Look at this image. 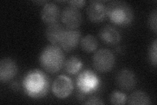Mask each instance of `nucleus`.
Returning <instances> with one entry per match:
<instances>
[{
  "label": "nucleus",
  "mask_w": 157,
  "mask_h": 105,
  "mask_svg": "<svg viewBox=\"0 0 157 105\" xmlns=\"http://www.w3.org/2000/svg\"><path fill=\"white\" fill-rule=\"evenodd\" d=\"M128 101L129 104L146 105L151 103L149 96L141 91H137L132 93Z\"/></svg>",
  "instance_id": "16"
},
{
  "label": "nucleus",
  "mask_w": 157,
  "mask_h": 105,
  "mask_svg": "<svg viewBox=\"0 0 157 105\" xmlns=\"http://www.w3.org/2000/svg\"><path fill=\"white\" fill-rule=\"evenodd\" d=\"M70 4V6L71 7H73L75 8H80L84 6V5L85 4L86 2L85 1H81V0H77V1H70L68 2Z\"/></svg>",
  "instance_id": "22"
},
{
  "label": "nucleus",
  "mask_w": 157,
  "mask_h": 105,
  "mask_svg": "<svg viewBox=\"0 0 157 105\" xmlns=\"http://www.w3.org/2000/svg\"><path fill=\"white\" fill-rule=\"evenodd\" d=\"M63 24L70 29H77L82 22V15L78 9L71 6L63 9L61 14Z\"/></svg>",
  "instance_id": "6"
},
{
  "label": "nucleus",
  "mask_w": 157,
  "mask_h": 105,
  "mask_svg": "<svg viewBox=\"0 0 157 105\" xmlns=\"http://www.w3.org/2000/svg\"><path fill=\"white\" fill-rule=\"evenodd\" d=\"M86 13L90 21L100 22L104 19L106 15V7L101 2L93 1L88 5Z\"/></svg>",
  "instance_id": "11"
},
{
  "label": "nucleus",
  "mask_w": 157,
  "mask_h": 105,
  "mask_svg": "<svg viewBox=\"0 0 157 105\" xmlns=\"http://www.w3.org/2000/svg\"><path fill=\"white\" fill-rule=\"evenodd\" d=\"M106 14L111 22L119 26L128 25L134 18L133 10L131 6L122 1H114L108 4Z\"/></svg>",
  "instance_id": "3"
},
{
  "label": "nucleus",
  "mask_w": 157,
  "mask_h": 105,
  "mask_svg": "<svg viewBox=\"0 0 157 105\" xmlns=\"http://www.w3.org/2000/svg\"><path fill=\"white\" fill-rule=\"evenodd\" d=\"M80 39L81 33L78 30L67 28L65 29L59 45L65 51H71L76 48Z\"/></svg>",
  "instance_id": "7"
},
{
  "label": "nucleus",
  "mask_w": 157,
  "mask_h": 105,
  "mask_svg": "<svg viewBox=\"0 0 157 105\" xmlns=\"http://www.w3.org/2000/svg\"><path fill=\"white\" fill-rule=\"evenodd\" d=\"M64 59V55L62 49L56 45H51L43 50L39 57V62L47 72L55 74L62 68Z\"/></svg>",
  "instance_id": "2"
},
{
  "label": "nucleus",
  "mask_w": 157,
  "mask_h": 105,
  "mask_svg": "<svg viewBox=\"0 0 157 105\" xmlns=\"http://www.w3.org/2000/svg\"><path fill=\"white\" fill-rule=\"evenodd\" d=\"M18 67L16 63L11 59L5 58L0 62V80L7 82L16 76Z\"/></svg>",
  "instance_id": "9"
},
{
  "label": "nucleus",
  "mask_w": 157,
  "mask_h": 105,
  "mask_svg": "<svg viewBox=\"0 0 157 105\" xmlns=\"http://www.w3.org/2000/svg\"><path fill=\"white\" fill-rule=\"evenodd\" d=\"M156 10H154V11L151 13V15L149 18V26L151 27V30L155 33H156Z\"/></svg>",
  "instance_id": "20"
},
{
  "label": "nucleus",
  "mask_w": 157,
  "mask_h": 105,
  "mask_svg": "<svg viewBox=\"0 0 157 105\" xmlns=\"http://www.w3.org/2000/svg\"><path fill=\"white\" fill-rule=\"evenodd\" d=\"M116 82L121 89L124 91H130L136 84V78L134 74L130 70L122 69L118 72Z\"/></svg>",
  "instance_id": "10"
},
{
  "label": "nucleus",
  "mask_w": 157,
  "mask_h": 105,
  "mask_svg": "<svg viewBox=\"0 0 157 105\" xmlns=\"http://www.w3.org/2000/svg\"><path fill=\"white\" fill-rule=\"evenodd\" d=\"M59 15L60 9L57 5L54 3H46L43 6L41 12L42 21L48 24L56 22Z\"/></svg>",
  "instance_id": "13"
},
{
  "label": "nucleus",
  "mask_w": 157,
  "mask_h": 105,
  "mask_svg": "<svg viewBox=\"0 0 157 105\" xmlns=\"http://www.w3.org/2000/svg\"><path fill=\"white\" fill-rule=\"evenodd\" d=\"M99 36L101 40L105 43L114 46L119 43L121 39V36L117 30L111 26L102 27L99 32Z\"/></svg>",
  "instance_id": "12"
},
{
  "label": "nucleus",
  "mask_w": 157,
  "mask_h": 105,
  "mask_svg": "<svg viewBox=\"0 0 157 105\" xmlns=\"http://www.w3.org/2000/svg\"><path fill=\"white\" fill-rule=\"evenodd\" d=\"M64 30L63 27L58 22L48 24L45 31L46 38L52 45L56 46L60 43Z\"/></svg>",
  "instance_id": "14"
},
{
  "label": "nucleus",
  "mask_w": 157,
  "mask_h": 105,
  "mask_svg": "<svg viewBox=\"0 0 157 105\" xmlns=\"http://www.w3.org/2000/svg\"><path fill=\"white\" fill-rule=\"evenodd\" d=\"M23 85L26 93L29 96L38 98L47 93L48 80L44 73L39 71H33L26 74Z\"/></svg>",
  "instance_id": "1"
},
{
  "label": "nucleus",
  "mask_w": 157,
  "mask_h": 105,
  "mask_svg": "<svg viewBox=\"0 0 157 105\" xmlns=\"http://www.w3.org/2000/svg\"><path fill=\"white\" fill-rule=\"evenodd\" d=\"M81 46L83 51L86 53L94 51L98 47V41L92 35H86L81 41Z\"/></svg>",
  "instance_id": "17"
},
{
  "label": "nucleus",
  "mask_w": 157,
  "mask_h": 105,
  "mask_svg": "<svg viewBox=\"0 0 157 105\" xmlns=\"http://www.w3.org/2000/svg\"><path fill=\"white\" fill-rule=\"evenodd\" d=\"M156 52H157V40L155 39L151 45L149 49V53L150 61L152 64H153L155 67L156 66V59H157Z\"/></svg>",
  "instance_id": "19"
},
{
  "label": "nucleus",
  "mask_w": 157,
  "mask_h": 105,
  "mask_svg": "<svg viewBox=\"0 0 157 105\" xmlns=\"http://www.w3.org/2000/svg\"><path fill=\"white\" fill-rule=\"evenodd\" d=\"M115 59L110 50L101 49L98 50L93 56V66L96 71L100 72H107L113 68Z\"/></svg>",
  "instance_id": "4"
},
{
  "label": "nucleus",
  "mask_w": 157,
  "mask_h": 105,
  "mask_svg": "<svg viewBox=\"0 0 157 105\" xmlns=\"http://www.w3.org/2000/svg\"><path fill=\"white\" fill-rule=\"evenodd\" d=\"M110 101L113 104H124L126 101V96L119 91H115L111 95Z\"/></svg>",
  "instance_id": "18"
},
{
  "label": "nucleus",
  "mask_w": 157,
  "mask_h": 105,
  "mask_svg": "<svg viewBox=\"0 0 157 105\" xmlns=\"http://www.w3.org/2000/svg\"><path fill=\"white\" fill-rule=\"evenodd\" d=\"M86 104H104V103L101 100L97 97L93 96L90 97L85 103Z\"/></svg>",
  "instance_id": "21"
},
{
  "label": "nucleus",
  "mask_w": 157,
  "mask_h": 105,
  "mask_svg": "<svg viewBox=\"0 0 157 105\" xmlns=\"http://www.w3.org/2000/svg\"><path fill=\"white\" fill-rule=\"evenodd\" d=\"M82 66V64L81 60L75 56L69 58L64 63L66 72L71 75L78 73L81 69Z\"/></svg>",
  "instance_id": "15"
},
{
  "label": "nucleus",
  "mask_w": 157,
  "mask_h": 105,
  "mask_svg": "<svg viewBox=\"0 0 157 105\" xmlns=\"http://www.w3.org/2000/svg\"><path fill=\"white\" fill-rule=\"evenodd\" d=\"M77 86L83 92H90L94 90L99 83L96 75L89 71L81 73L77 78Z\"/></svg>",
  "instance_id": "8"
},
{
  "label": "nucleus",
  "mask_w": 157,
  "mask_h": 105,
  "mask_svg": "<svg viewBox=\"0 0 157 105\" xmlns=\"http://www.w3.org/2000/svg\"><path fill=\"white\" fill-rule=\"evenodd\" d=\"M73 89L71 79L66 76H58L52 83V92L58 98L64 99L70 96Z\"/></svg>",
  "instance_id": "5"
}]
</instances>
